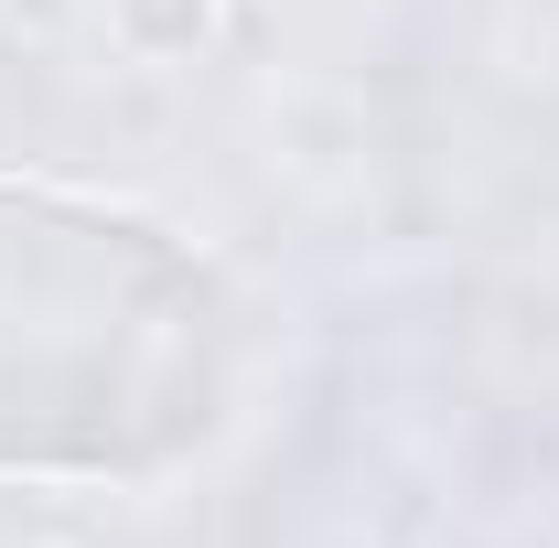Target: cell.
Segmentation results:
<instances>
[{"label":"cell","mask_w":559,"mask_h":548,"mask_svg":"<svg viewBox=\"0 0 559 548\" xmlns=\"http://www.w3.org/2000/svg\"><path fill=\"white\" fill-rule=\"evenodd\" d=\"M237 409V312L215 270L130 205L0 183V474L140 484Z\"/></svg>","instance_id":"6da1fadb"}]
</instances>
